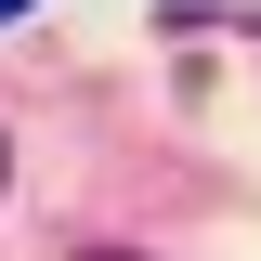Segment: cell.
<instances>
[{"mask_svg": "<svg viewBox=\"0 0 261 261\" xmlns=\"http://www.w3.org/2000/svg\"><path fill=\"white\" fill-rule=\"evenodd\" d=\"M79 261H144V248H79Z\"/></svg>", "mask_w": 261, "mask_h": 261, "instance_id": "obj_1", "label": "cell"}, {"mask_svg": "<svg viewBox=\"0 0 261 261\" xmlns=\"http://www.w3.org/2000/svg\"><path fill=\"white\" fill-rule=\"evenodd\" d=\"M13 13H27V0H0V27H13Z\"/></svg>", "mask_w": 261, "mask_h": 261, "instance_id": "obj_2", "label": "cell"}, {"mask_svg": "<svg viewBox=\"0 0 261 261\" xmlns=\"http://www.w3.org/2000/svg\"><path fill=\"white\" fill-rule=\"evenodd\" d=\"M0 183H13V144H0Z\"/></svg>", "mask_w": 261, "mask_h": 261, "instance_id": "obj_3", "label": "cell"}]
</instances>
